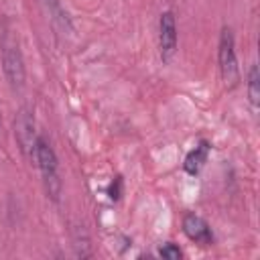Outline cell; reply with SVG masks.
<instances>
[{
    "label": "cell",
    "mask_w": 260,
    "mask_h": 260,
    "mask_svg": "<svg viewBox=\"0 0 260 260\" xmlns=\"http://www.w3.org/2000/svg\"><path fill=\"white\" fill-rule=\"evenodd\" d=\"M14 136L20 146V150L26 156H35V144H37V130H35V118L28 110H20L14 118Z\"/></svg>",
    "instance_id": "cell-4"
},
{
    "label": "cell",
    "mask_w": 260,
    "mask_h": 260,
    "mask_svg": "<svg viewBox=\"0 0 260 260\" xmlns=\"http://www.w3.org/2000/svg\"><path fill=\"white\" fill-rule=\"evenodd\" d=\"M183 232H185V236L191 242H195L199 246H211L213 240H215L209 223L203 217L195 215V213H185V217H183Z\"/></svg>",
    "instance_id": "cell-6"
},
{
    "label": "cell",
    "mask_w": 260,
    "mask_h": 260,
    "mask_svg": "<svg viewBox=\"0 0 260 260\" xmlns=\"http://www.w3.org/2000/svg\"><path fill=\"white\" fill-rule=\"evenodd\" d=\"M207 154H209V142H207V140H201V142H199L193 150H189V154L185 156L183 169H185L189 175H197V173L201 171V167L205 165Z\"/></svg>",
    "instance_id": "cell-7"
},
{
    "label": "cell",
    "mask_w": 260,
    "mask_h": 260,
    "mask_svg": "<svg viewBox=\"0 0 260 260\" xmlns=\"http://www.w3.org/2000/svg\"><path fill=\"white\" fill-rule=\"evenodd\" d=\"M0 55H2V69L10 87L20 89L24 85V59L18 45V37L14 35L8 22H4L0 32Z\"/></svg>",
    "instance_id": "cell-1"
},
{
    "label": "cell",
    "mask_w": 260,
    "mask_h": 260,
    "mask_svg": "<svg viewBox=\"0 0 260 260\" xmlns=\"http://www.w3.org/2000/svg\"><path fill=\"white\" fill-rule=\"evenodd\" d=\"M217 61H219L221 79L225 81V85L234 87L240 79V67H238V57H236V41H234V32L230 26L221 28Z\"/></svg>",
    "instance_id": "cell-3"
},
{
    "label": "cell",
    "mask_w": 260,
    "mask_h": 260,
    "mask_svg": "<svg viewBox=\"0 0 260 260\" xmlns=\"http://www.w3.org/2000/svg\"><path fill=\"white\" fill-rule=\"evenodd\" d=\"M158 256H162V258H167V260H179V258L183 256V252H181V248L175 246L173 242H167V244L158 250Z\"/></svg>",
    "instance_id": "cell-9"
},
{
    "label": "cell",
    "mask_w": 260,
    "mask_h": 260,
    "mask_svg": "<svg viewBox=\"0 0 260 260\" xmlns=\"http://www.w3.org/2000/svg\"><path fill=\"white\" fill-rule=\"evenodd\" d=\"M32 158L37 160V167H39V171H41L47 197H51L53 201H59V195H61L59 160H57V154H55L51 142H49L45 136H39V138H37L35 156H32Z\"/></svg>",
    "instance_id": "cell-2"
},
{
    "label": "cell",
    "mask_w": 260,
    "mask_h": 260,
    "mask_svg": "<svg viewBox=\"0 0 260 260\" xmlns=\"http://www.w3.org/2000/svg\"><path fill=\"white\" fill-rule=\"evenodd\" d=\"M122 187H124V183H122V177H120V175H118V177H114V181L110 183V189H108V195H110V199L118 201V199H120V195H122Z\"/></svg>",
    "instance_id": "cell-10"
},
{
    "label": "cell",
    "mask_w": 260,
    "mask_h": 260,
    "mask_svg": "<svg viewBox=\"0 0 260 260\" xmlns=\"http://www.w3.org/2000/svg\"><path fill=\"white\" fill-rule=\"evenodd\" d=\"M246 85H248V100L256 108L260 102V71H258L256 63H252L248 69V83Z\"/></svg>",
    "instance_id": "cell-8"
},
{
    "label": "cell",
    "mask_w": 260,
    "mask_h": 260,
    "mask_svg": "<svg viewBox=\"0 0 260 260\" xmlns=\"http://www.w3.org/2000/svg\"><path fill=\"white\" fill-rule=\"evenodd\" d=\"M158 49L162 61H169L177 51V20L171 10H165L158 18Z\"/></svg>",
    "instance_id": "cell-5"
}]
</instances>
